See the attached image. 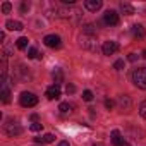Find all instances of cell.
<instances>
[{
    "label": "cell",
    "mask_w": 146,
    "mask_h": 146,
    "mask_svg": "<svg viewBox=\"0 0 146 146\" xmlns=\"http://www.w3.org/2000/svg\"><path fill=\"white\" fill-rule=\"evenodd\" d=\"M58 14H60V17H65V19H70V21H79L81 19V11L78 9V7H74V5H65V7H60L58 11H57Z\"/></svg>",
    "instance_id": "cell-1"
},
{
    "label": "cell",
    "mask_w": 146,
    "mask_h": 146,
    "mask_svg": "<svg viewBox=\"0 0 146 146\" xmlns=\"http://www.w3.org/2000/svg\"><path fill=\"white\" fill-rule=\"evenodd\" d=\"M132 83L134 86L141 88V90H146V67H137L132 70Z\"/></svg>",
    "instance_id": "cell-2"
},
{
    "label": "cell",
    "mask_w": 146,
    "mask_h": 146,
    "mask_svg": "<svg viewBox=\"0 0 146 146\" xmlns=\"http://www.w3.org/2000/svg\"><path fill=\"white\" fill-rule=\"evenodd\" d=\"M79 46L84 48V50H90V52H95L98 43H96V35H81L79 36Z\"/></svg>",
    "instance_id": "cell-3"
},
{
    "label": "cell",
    "mask_w": 146,
    "mask_h": 146,
    "mask_svg": "<svg viewBox=\"0 0 146 146\" xmlns=\"http://www.w3.org/2000/svg\"><path fill=\"white\" fill-rule=\"evenodd\" d=\"M19 103H21L23 107H26V108L36 107V105H38V96H36L35 93L24 91V93H21V96H19Z\"/></svg>",
    "instance_id": "cell-4"
},
{
    "label": "cell",
    "mask_w": 146,
    "mask_h": 146,
    "mask_svg": "<svg viewBox=\"0 0 146 146\" xmlns=\"http://www.w3.org/2000/svg\"><path fill=\"white\" fill-rule=\"evenodd\" d=\"M4 131H5V134H7V136L14 137V136H19V134L23 132V127H21V124H19V122H16V120H9V122L5 124Z\"/></svg>",
    "instance_id": "cell-5"
},
{
    "label": "cell",
    "mask_w": 146,
    "mask_h": 146,
    "mask_svg": "<svg viewBox=\"0 0 146 146\" xmlns=\"http://www.w3.org/2000/svg\"><path fill=\"white\" fill-rule=\"evenodd\" d=\"M119 14L115 12V11H112V9H108L105 14H103V23L107 24V26H117L119 24Z\"/></svg>",
    "instance_id": "cell-6"
},
{
    "label": "cell",
    "mask_w": 146,
    "mask_h": 146,
    "mask_svg": "<svg viewBox=\"0 0 146 146\" xmlns=\"http://www.w3.org/2000/svg\"><path fill=\"white\" fill-rule=\"evenodd\" d=\"M43 43L48 46V48H60L62 46V40L58 35H48L43 38Z\"/></svg>",
    "instance_id": "cell-7"
},
{
    "label": "cell",
    "mask_w": 146,
    "mask_h": 146,
    "mask_svg": "<svg viewBox=\"0 0 146 146\" xmlns=\"http://www.w3.org/2000/svg\"><path fill=\"white\" fill-rule=\"evenodd\" d=\"M102 52H103V55H113V53L119 52V43H117V41H112V40L103 41V45H102Z\"/></svg>",
    "instance_id": "cell-8"
},
{
    "label": "cell",
    "mask_w": 146,
    "mask_h": 146,
    "mask_svg": "<svg viewBox=\"0 0 146 146\" xmlns=\"http://www.w3.org/2000/svg\"><path fill=\"white\" fill-rule=\"evenodd\" d=\"M60 86L58 84H52V86H48L46 88V98L48 100H58L60 98Z\"/></svg>",
    "instance_id": "cell-9"
},
{
    "label": "cell",
    "mask_w": 146,
    "mask_h": 146,
    "mask_svg": "<svg viewBox=\"0 0 146 146\" xmlns=\"http://www.w3.org/2000/svg\"><path fill=\"white\" fill-rule=\"evenodd\" d=\"M131 33H132V36H134L136 40H143V38L146 36V31H144V26H143V24H134V26L131 28Z\"/></svg>",
    "instance_id": "cell-10"
},
{
    "label": "cell",
    "mask_w": 146,
    "mask_h": 146,
    "mask_svg": "<svg viewBox=\"0 0 146 146\" xmlns=\"http://www.w3.org/2000/svg\"><path fill=\"white\" fill-rule=\"evenodd\" d=\"M102 0H86L84 2V7L90 11V12H96V11H100L102 9Z\"/></svg>",
    "instance_id": "cell-11"
},
{
    "label": "cell",
    "mask_w": 146,
    "mask_h": 146,
    "mask_svg": "<svg viewBox=\"0 0 146 146\" xmlns=\"http://www.w3.org/2000/svg\"><path fill=\"white\" fill-rule=\"evenodd\" d=\"M117 103H119V107H120V110H129V108H131V100H129V96H125V95H122V96H119V100H117Z\"/></svg>",
    "instance_id": "cell-12"
},
{
    "label": "cell",
    "mask_w": 146,
    "mask_h": 146,
    "mask_svg": "<svg viewBox=\"0 0 146 146\" xmlns=\"http://www.w3.org/2000/svg\"><path fill=\"white\" fill-rule=\"evenodd\" d=\"M5 28H7V29H11V31H21V29H23V23L9 19V21L5 23Z\"/></svg>",
    "instance_id": "cell-13"
},
{
    "label": "cell",
    "mask_w": 146,
    "mask_h": 146,
    "mask_svg": "<svg viewBox=\"0 0 146 146\" xmlns=\"http://www.w3.org/2000/svg\"><path fill=\"white\" fill-rule=\"evenodd\" d=\"M122 141H124V137L120 136V131L113 129V131H112V144H113V146H120Z\"/></svg>",
    "instance_id": "cell-14"
},
{
    "label": "cell",
    "mask_w": 146,
    "mask_h": 146,
    "mask_svg": "<svg viewBox=\"0 0 146 146\" xmlns=\"http://www.w3.org/2000/svg\"><path fill=\"white\" fill-rule=\"evenodd\" d=\"M52 76H53V81H55V84H58V86H60V83L64 81V70H62V69H55Z\"/></svg>",
    "instance_id": "cell-15"
},
{
    "label": "cell",
    "mask_w": 146,
    "mask_h": 146,
    "mask_svg": "<svg viewBox=\"0 0 146 146\" xmlns=\"http://www.w3.org/2000/svg\"><path fill=\"white\" fill-rule=\"evenodd\" d=\"M120 11H122L125 16H132V14L136 12V11H134V7H132L131 4H127V2H122V4H120Z\"/></svg>",
    "instance_id": "cell-16"
},
{
    "label": "cell",
    "mask_w": 146,
    "mask_h": 146,
    "mask_svg": "<svg viewBox=\"0 0 146 146\" xmlns=\"http://www.w3.org/2000/svg\"><path fill=\"white\" fill-rule=\"evenodd\" d=\"M28 43H29V40H28L26 36H21V38L16 41V45H17L19 50H26V48H28Z\"/></svg>",
    "instance_id": "cell-17"
},
{
    "label": "cell",
    "mask_w": 146,
    "mask_h": 146,
    "mask_svg": "<svg viewBox=\"0 0 146 146\" xmlns=\"http://www.w3.org/2000/svg\"><path fill=\"white\" fill-rule=\"evenodd\" d=\"M41 57H43V53H38V50L35 46H31L28 50V58H41Z\"/></svg>",
    "instance_id": "cell-18"
},
{
    "label": "cell",
    "mask_w": 146,
    "mask_h": 146,
    "mask_svg": "<svg viewBox=\"0 0 146 146\" xmlns=\"http://www.w3.org/2000/svg\"><path fill=\"white\" fill-rule=\"evenodd\" d=\"M2 102L4 103H9L11 102V91H9V88L4 84V88H2Z\"/></svg>",
    "instance_id": "cell-19"
},
{
    "label": "cell",
    "mask_w": 146,
    "mask_h": 146,
    "mask_svg": "<svg viewBox=\"0 0 146 146\" xmlns=\"http://www.w3.org/2000/svg\"><path fill=\"white\" fill-rule=\"evenodd\" d=\"M58 110H60L62 113H69V112H72V105L67 103V102H64V103L58 105Z\"/></svg>",
    "instance_id": "cell-20"
},
{
    "label": "cell",
    "mask_w": 146,
    "mask_h": 146,
    "mask_svg": "<svg viewBox=\"0 0 146 146\" xmlns=\"http://www.w3.org/2000/svg\"><path fill=\"white\" fill-rule=\"evenodd\" d=\"M29 129H31L33 132H40V131L43 129V124H41V122H33V124L29 125Z\"/></svg>",
    "instance_id": "cell-21"
},
{
    "label": "cell",
    "mask_w": 146,
    "mask_h": 146,
    "mask_svg": "<svg viewBox=\"0 0 146 146\" xmlns=\"http://www.w3.org/2000/svg\"><path fill=\"white\" fill-rule=\"evenodd\" d=\"M41 139H43V143H46V144H50V143H53V141H55V136L48 132V134H45V136H43Z\"/></svg>",
    "instance_id": "cell-22"
},
{
    "label": "cell",
    "mask_w": 146,
    "mask_h": 146,
    "mask_svg": "<svg viewBox=\"0 0 146 146\" xmlns=\"http://www.w3.org/2000/svg\"><path fill=\"white\" fill-rule=\"evenodd\" d=\"M139 115H141L143 119H146V100L141 102V105H139Z\"/></svg>",
    "instance_id": "cell-23"
},
{
    "label": "cell",
    "mask_w": 146,
    "mask_h": 146,
    "mask_svg": "<svg viewBox=\"0 0 146 146\" xmlns=\"http://www.w3.org/2000/svg\"><path fill=\"white\" fill-rule=\"evenodd\" d=\"M83 100H84V102H91V100H93V93H91L90 90L83 91Z\"/></svg>",
    "instance_id": "cell-24"
},
{
    "label": "cell",
    "mask_w": 146,
    "mask_h": 146,
    "mask_svg": "<svg viewBox=\"0 0 146 146\" xmlns=\"http://www.w3.org/2000/svg\"><path fill=\"white\" fill-rule=\"evenodd\" d=\"M11 9H12V5H11L9 2H4V4H2V12H4V14H9Z\"/></svg>",
    "instance_id": "cell-25"
},
{
    "label": "cell",
    "mask_w": 146,
    "mask_h": 146,
    "mask_svg": "<svg viewBox=\"0 0 146 146\" xmlns=\"http://www.w3.org/2000/svg\"><path fill=\"white\" fill-rule=\"evenodd\" d=\"M113 69H117V70H122V69H124V60H117V62L113 64Z\"/></svg>",
    "instance_id": "cell-26"
},
{
    "label": "cell",
    "mask_w": 146,
    "mask_h": 146,
    "mask_svg": "<svg viewBox=\"0 0 146 146\" xmlns=\"http://www.w3.org/2000/svg\"><path fill=\"white\" fill-rule=\"evenodd\" d=\"M65 91H67V95H72V93H76V86H74V84H67Z\"/></svg>",
    "instance_id": "cell-27"
},
{
    "label": "cell",
    "mask_w": 146,
    "mask_h": 146,
    "mask_svg": "<svg viewBox=\"0 0 146 146\" xmlns=\"http://www.w3.org/2000/svg\"><path fill=\"white\" fill-rule=\"evenodd\" d=\"M21 11H23V12H28V11H29V4L23 2V4H21Z\"/></svg>",
    "instance_id": "cell-28"
},
{
    "label": "cell",
    "mask_w": 146,
    "mask_h": 146,
    "mask_svg": "<svg viewBox=\"0 0 146 146\" xmlns=\"http://www.w3.org/2000/svg\"><path fill=\"white\" fill-rule=\"evenodd\" d=\"M105 107H107L108 110H112V108H113V102H112V100H105Z\"/></svg>",
    "instance_id": "cell-29"
},
{
    "label": "cell",
    "mask_w": 146,
    "mask_h": 146,
    "mask_svg": "<svg viewBox=\"0 0 146 146\" xmlns=\"http://www.w3.org/2000/svg\"><path fill=\"white\" fill-rule=\"evenodd\" d=\"M127 58H129V62H136V60H137V55H136V53H129Z\"/></svg>",
    "instance_id": "cell-30"
},
{
    "label": "cell",
    "mask_w": 146,
    "mask_h": 146,
    "mask_svg": "<svg viewBox=\"0 0 146 146\" xmlns=\"http://www.w3.org/2000/svg\"><path fill=\"white\" fill-rule=\"evenodd\" d=\"M120 146H131V143H127V141H125V139H124V141H122V144H120Z\"/></svg>",
    "instance_id": "cell-31"
},
{
    "label": "cell",
    "mask_w": 146,
    "mask_h": 146,
    "mask_svg": "<svg viewBox=\"0 0 146 146\" xmlns=\"http://www.w3.org/2000/svg\"><path fill=\"white\" fill-rule=\"evenodd\" d=\"M58 146H69V143L67 141H62V143H58Z\"/></svg>",
    "instance_id": "cell-32"
},
{
    "label": "cell",
    "mask_w": 146,
    "mask_h": 146,
    "mask_svg": "<svg viewBox=\"0 0 146 146\" xmlns=\"http://www.w3.org/2000/svg\"><path fill=\"white\" fill-rule=\"evenodd\" d=\"M143 58H146V50H144V52H143Z\"/></svg>",
    "instance_id": "cell-33"
}]
</instances>
